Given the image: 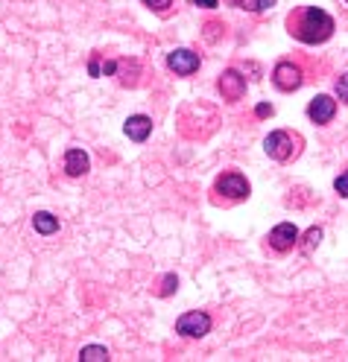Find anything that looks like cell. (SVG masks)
<instances>
[{
    "instance_id": "cell-2",
    "label": "cell",
    "mask_w": 348,
    "mask_h": 362,
    "mask_svg": "<svg viewBox=\"0 0 348 362\" xmlns=\"http://www.w3.org/2000/svg\"><path fill=\"white\" fill-rule=\"evenodd\" d=\"M176 330L182 333V336H188V339H202L208 330H211V316L208 313H185L182 318L176 322Z\"/></svg>"
},
{
    "instance_id": "cell-11",
    "label": "cell",
    "mask_w": 348,
    "mask_h": 362,
    "mask_svg": "<svg viewBox=\"0 0 348 362\" xmlns=\"http://www.w3.org/2000/svg\"><path fill=\"white\" fill-rule=\"evenodd\" d=\"M123 129H126V135L132 137V141L141 144V141H147L149 132H152V120L147 114H135V117L126 120V126H123Z\"/></svg>"
},
{
    "instance_id": "cell-7",
    "label": "cell",
    "mask_w": 348,
    "mask_h": 362,
    "mask_svg": "<svg viewBox=\"0 0 348 362\" xmlns=\"http://www.w3.org/2000/svg\"><path fill=\"white\" fill-rule=\"evenodd\" d=\"M299 240V228L293 222H281V225H275L270 231V245L278 248V252H287V248H293Z\"/></svg>"
},
{
    "instance_id": "cell-13",
    "label": "cell",
    "mask_w": 348,
    "mask_h": 362,
    "mask_svg": "<svg viewBox=\"0 0 348 362\" xmlns=\"http://www.w3.org/2000/svg\"><path fill=\"white\" fill-rule=\"evenodd\" d=\"M82 362H108V351L100 345H88V347H82V354H79Z\"/></svg>"
},
{
    "instance_id": "cell-10",
    "label": "cell",
    "mask_w": 348,
    "mask_h": 362,
    "mask_svg": "<svg viewBox=\"0 0 348 362\" xmlns=\"http://www.w3.org/2000/svg\"><path fill=\"white\" fill-rule=\"evenodd\" d=\"M88 166H91V161H88L85 152H82V149H67V155H65V173L67 175L79 178V175L88 173Z\"/></svg>"
},
{
    "instance_id": "cell-21",
    "label": "cell",
    "mask_w": 348,
    "mask_h": 362,
    "mask_svg": "<svg viewBox=\"0 0 348 362\" xmlns=\"http://www.w3.org/2000/svg\"><path fill=\"white\" fill-rule=\"evenodd\" d=\"M197 6H205V9H214L217 0H197Z\"/></svg>"
},
{
    "instance_id": "cell-1",
    "label": "cell",
    "mask_w": 348,
    "mask_h": 362,
    "mask_svg": "<svg viewBox=\"0 0 348 362\" xmlns=\"http://www.w3.org/2000/svg\"><path fill=\"white\" fill-rule=\"evenodd\" d=\"M290 33L299 41H304V44H322L333 33V18L322 9L308 6V9H301L296 18H290Z\"/></svg>"
},
{
    "instance_id": "cell-8",
    "label": "cell",
    "mask_w": 348,
    "mask_h": 362,
    "mask_svg": "<svg viewBox=\"0 0 348 362\" xmlns=\"http://www.w3.org/2000/svg\"><path fill=\"white\" fill-rule=\"evenodd\" d=\"M219 91L226 100H240L246 94V76H240L238 71H226L219 76Z\"/></svg>"
},
{
    "instance_id": "cell-19",
    "label": "cell",
    "mask_w": 348,
    "mask_h": 362,
    "mask_svg": "<svg viewBox=\"0 0 348 362\" xmlns=\"http://www.w3.org/2000/svg\"><path fill=\"white\" fill-rule=\"evenodd\" d=\"M337 94H340V100H345V103H348V74L337 79Z\"/></svg>"
},
{
    "instance_id": "cell-18",
    "label": "cell",
    "mask_w": 348,
    "mask_h": 362,
    "mask_svg": "<svg viewBox=\"0 0 348 362\" xmlns=\"http://www.w3.org/2000/svg\"><path fill=\"white\" fill-rule=\"evenodd\" d=\"M144 6H149L152 12H167L173 6V0H144Z\"/></svg>"
},
{
    "instance_id": "cell-15",
    "label": "cell",
    "mask_w": 348,
    "mask_h": 362,
    "mask_svg": "<svg viewBox=\"0 0 348 362\" xmlns=\"http://www.w3.org/2000/svg\"><path fill=\"white\" fill-rule=\"evenodd\" d=\"M319 240H322V228H310L308 234H304V243H301V248H304V252H313V248L319 245Z\"/></svg>"
},
{
    "instance_id": "cell-5",
    "label": "cell",
    "mask_w": 348,
    "mask_h": 362,
    "mask_svg": "<svg viewBox=\"0 0 348 362\" xmlns=\"http://www.w3.org/2000/svg\"><path fill=\"white\" fill-rule=\"evenodd\" d=\"M217 193H222V196L229 199H246L249 196V181L238 173H226L217 178Z\"/></svg>"
},
{
    "instance_id": "cell-16",
    "label": "cell",
    "mask_w": 348,
    "mask_h": 362,
    "mask_svg": "<svg viewBox=\"0 0 348 362\" xmlns=\"http://www.w3.org/2000/svg\"><path fill=\"white\" fill-rule=\"evenodd\" d=\"M333 190H337L342 199H348V170L342 175H337V181H333Z\"/></svg>"
},
{
    "instance_id": "cell-6",
    "label": "cell",
    "mask_w": 348,
    "mask_h": 362,
    "mask_svg": "<svg viewBox=\"0 0 348 362\" xmlns=\"http://www.w3.org/2000/svg\"><path fill=\"white\" fill-rule=\"evenodd\" d=\"M272 82L281 91H296L301 85V71L296 64H290V62H281V64H275V71H272Z\"/></svg>"
},
{
    "instance_id": "cell-14",
    "label": "cell",
    "mask_w": 348,
    "mask_h": 362,
    "mask_svg": "<svg viewBox=\"0 0 348 362\" xmlns=\"http://www.w3.org/2000/svg\"><path fill=\"white\" fill-rule=\"evenodd\" d=\"M238 6L249 12H263V9H272L275 0H238Z\"/></svg>"
},
{
    "instance_id": "cell-4",
    "label": "cell",
    "mask_w": 348,
    "mask_h": 362,
    "mask_svg": "<svg viewBox=\"0 0 348 362\" xmlns=\"http://www.w3.org/2000/svg\"><path fill=\"white\" fill-rule=\"evenodd\" d=\"M167 64H170V71H176L179 76H190L199 71V55L193 50H173L167 55Z\"/></svg>"
},
{
    "instance_id": "cell-9",
    "label": "cell",
    "mask_w": 348,
    "mask_h": 362,
    "mask_svg": "<svg viewBox=\"0 0 348 362\" xmlns=\"http://www.w3.org/2000/svg\"><path fill=\"white\" fill-rule=\"evenodd\" d=\"M333 111H337V103L331 100V96H325V94H319L316 100L308 105V117L313 120V123H328L331 117H333Z\"/></svg>"
},
{
    "instance_id": "cell-20",
    "label": "cell",
    "mask_w": 348,
    "mask_h": 362,
    "mask_svg": "<svg viewBox=\"0 0 348 362\" xmlns=\"http://www.w3.org/2000/svg\"><path fill=\"white\" fill-rule=\"evenodd\" d=\"M255 111H258V117H270V114H272V105H267V103H260V105H258Z\"/></svg>"
},
{
    "instance_id": "cell-12",
    "label": "cell",
    "mask_w": 348,
    "mask_h": 362,
    "mask_svg": "<svg viewBox=\"0 0 348 362\" xmlns=\"http://www.w3.org/2000/svg\"><path fill=\"white\" fill-rule=\"evenodd\" d=\"M33 225H35V231H38V234L50 236V234L59 231V219H56L53 214H47V211H41V214H35V216H33Z\"/></svg>"
},
{
    "instance_id": "cell-17",
    "label": "cell",
    "mask_w": 348,
    "mask_h": 362,
    "mask_svg": "<svg viewBox=\"0 0 348 362\" xmlns=\"http://www.w3.org/2000/svg\"><path fill=\"white\" fill-rule=\"evenodd\" d=\"M173 289H179V277L176 275H167L164 284H161V295H173Z\"/></svg>"
},
{
    "instance_id": "cell-3",
    "label": "cell",
    "mask_w": 348,
    "mask_h": 362,
    "mask_svg": "<svg viewBox=\"0 0 348 362\" xmlns=\"http://www.w3.org/2000/svg\"><path fill=\"white\" fill-rule=\"evenodd\" d=\"M263 149H267V155L275 158V161H287L296 152L293 137H290L287 132H272L267 141H263Z\"/></svg>"
}]
</instances>
